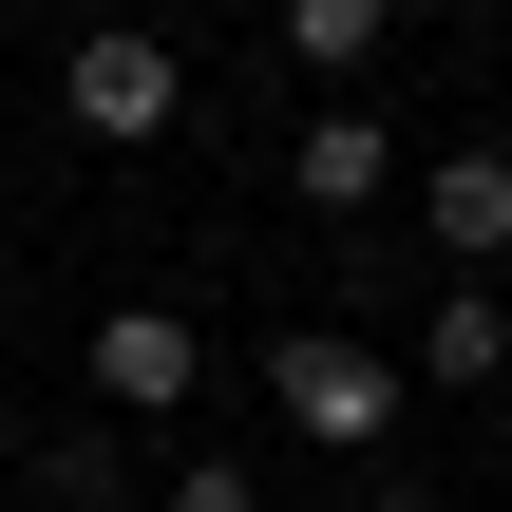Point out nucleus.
Instances as JSON below:
<instances>
[{"mask_svg": "<svg viewBox=\"0 0 512 512\" xmlns=\"http://www.w3.org/2000/svg\"><path fill=\"white\" fill-rule=\"evenodd\" d=\"M361 512H437V494H361Z\"/></svg>", "mask_w": 512, "mask_h": 512, "instance_id": "obj_11", "label": "nucleus"}, {"mask_svg": "<svg viewBox=\"0 0 512 512\" xmlns=\"http://www.w3.org/2000/svg\"><path fill=\"white\" fill-rule=\"evenodd\" d=\"M418 228H437L456 266H494L512 247V152H437V171H418Z\"/></svg>", "mask_w": 512, "mask_h": 512, "instance_id": "obj_5", "label": "nucleus"}, {"mask_svg": "<svg viewBox=\"0 0 512 512\" xmlns=\"http://www.w3.org/2000/svg\"><path fill=\"white\" fill-rule=\"evenodd\" d=\"M418 380H512V304L494 285H456V304L418 323Z\"/></svg>", "mask_w": 512, "mask_h": 512, "instance_id": "obj_7", "label": "nucleus"}, {"mask_svg": "<svg viewBox=\"0 0 512 512\" xmlns=\"http://www.w3.org/2000/svg\"><path fill=\"white\" fill-rule=\"evenodd\" d=\"M266 19H285V57H304L323 95H342V76H361V57L399 38V0H266Z\"/></svg>", "mask_w": 512, "mask_h": 512, "instance_id": "obj_6", "label": "nucleus"}, {"mask_svg": "<svg viewBox=\"0 0 512 512\" xmlns=\"http://www.w3.org/2000/svg\"><path fill=\"white\" fill-rule=\"evenodd\" d=\"M190 380H209V323L190 304H95V399L114 418H190Z\"/></svg>", "mask_w": 512, "mask_h": 512, "instance_id": "obj_3", "label": "nucleus"}, {"mask_svg": "<svg viewBox=\"0 0 512 512\" xmlns=\"http://www.w3.org/2000/svg\"><path fill=\"white\" fill-rule=\"evenodd\" d=\"M57 19H133V0H57Z\"/></svg>", "mask_w": 512, "mask_h": 512, "instance_id": "obj_10", "label": "nucleus"}, {"mask_svg": "<svg viewBox=\"0 0 512 512\" xmlns=\"http://www.w3.org/2000/svg\"><path fill=\"white\" fill-rule=\"evenodd\" d=\"M152 512H266V475H247V456H171V494Z\"/></svg>", "mask_w": 512, "mask_h": 512, "instance_id": "obj_9", "label": "nucleus"}, {"mask_svg": "<svg viewBox=\"0 0 512 512\" xmlns=\"http://www.w3.org/2000/svg\"><path fill=\"white\" fill-rule=\"evenodd\" d=\"M266 399H285V437H323V456H380V437H399V361H380L361 323H285V342H266Z\"/></svg>", "mask_w": 512, "mask_h": 512, "instance_id": "obj_1", "label": "nucleus"}, {"mask_svg": "<svg viewBox=\"0 0 512 512\" xmlns=\"http://www.w3.org/2000/svg\"><path fill=\"white\" fill-rule=\"evenodd\" d=\"M38 494H57V512H114L133 456H114V437H38Z\"/></svg>", "mask_w": 512, "mask_h": 512, "instance_id": "obj_8", "label": "nucleus"}, {"mask_svg": "<svg viewBox=\"0 0 512 512\" xmlns=\"http://www.w3.org/2000/svg\"><path fill=\"white\" fill-rule=\"evenodd\" d=\"M285 190H304V209H323V228H361V209H380V190H399V133H380V114H361V95H323V114H304V133H285Z\"/></svg>", "mask_w": 512, "mask_h": 512, "instance_id": "obj_4", "label": "nucleus"}, {"mask_svg": "<svg viewBox=\"0 0 512 512\" xmlns=\"http://www.w3.org/2000/svg\"><path fill=\"white\" fill-rule=\"evenodd\" d=\"M57 114H76L95 152H152V133L190 114V57H171L152 19H76V57H57Z\"/></svg>", "mask_w": 512, "mask_h": 512, "instance_id": "obj_2", "label": "nucleus"}]
</instances>
